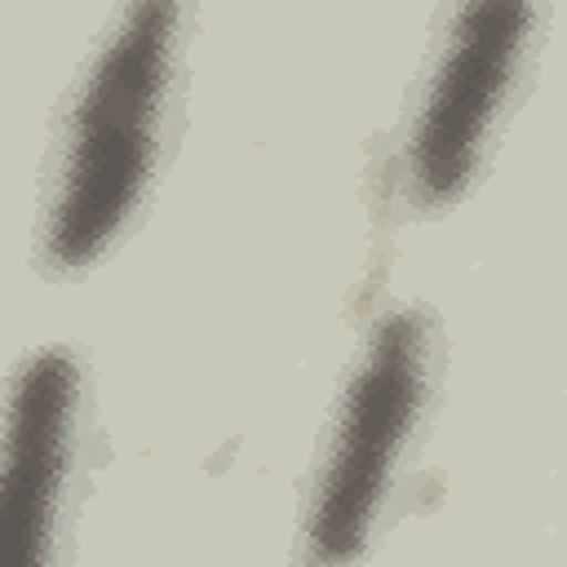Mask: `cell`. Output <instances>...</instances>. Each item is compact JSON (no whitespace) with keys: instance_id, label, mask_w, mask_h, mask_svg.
<instances>
[{"instance_id":"cell-1","label":"cell","mask_w":567,"mask_h":567,"mask_svg":"<svg viewBox=\"0 0 567 567\" xmlns=\"http://www.w3.org/2000/svg\"><path fill=\"white\" fill-rule=\"evenodd\" d=\"M173 27L177 0H133L84 75L44 221V257L62 270L93 261L142 199L155 164Z\"/></svg>"},{"instance_id":"cell-2","label":"cell","mask_w":567,"mask_h":567,"mask_svg":"<svg viewBox=\"0 0 567 567\" xmlns=\"http://www.w3.org/2000/svg\"><path fill=\"white\" fill-rule=\"evenodd\" d=\"M425 394V332L421 319L385 315L363 350L359 372L346 385L328 465L306 523L310 558L346 563L368 545V527L385 496L399 447L416 421Z\"/></svg>"},{"instance_id":"cell-3","label":"cell","mask_w":567,"mask_h":567,"mask_svg":"<svg viewBox=\"0 0 567 567\" xmlns=\"http://www.w3.org/2000/svg\"><path fill=\"white\" fill-rule=\"evenodd\" d=\"M532 0H465L452 18L447 44L408 133V195L412 204H447L478 164L487 124L514 80Z\"/></svg>"},{"instance_id":"cell-4","label":"cell","mask_w":567,"mask_h":567,"mask_svg":"<svg viewBox=\"0 0 567 567\" xmlns=\"http://www.w3.org/2000/svg\"><path fill=\"white\" fill-rule=\"evenodd\" d=\"M80 372L66 350H40L22 363L9 403L0 474V567H40L49 558L53 509L71 452Z\"/></svg>"}]
</instances>
